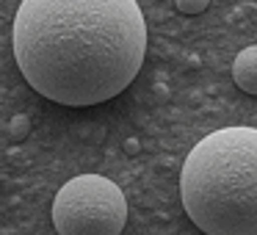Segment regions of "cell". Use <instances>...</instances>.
<instances>
[{"label":"cell","instance_id":"obj_1","mask_svg":"<svg viewBox=\"0 0 257 235\" xmlns=\"http://www.w3.org/2000/svg\"><path fill=\"white\" fill-rule=\"evenodd\" d=\"M147 23L136 0H23L14 58L42 97L69 108L108 102L141 72Z\"/></svg>","mask_w":257,"mask_h":235},{"label":"cell","instance_id":"obj_2","mask_svg":"<svg viewBox=\"0 0 257 235\" xmlns=\"http://www.w3.org/2000/svg\"><path fill=\"white\" fill-rule=\"evenodd\" d=\"M180 199L205 235H257V128L205 136L180 169Z\"/></svg>","mask_w":257,"mask_h":235},{"label":"cell","instance_id":"obj_3","mask_svg":"<svg viewBox=\"0 0 257 235\" xmlns=\"http://www.w3.org/2000/svg\"><path fill=\"white\" fill-rule=\"evenodd\" d=\"M127 199L113 180L78 174L53 199V227L58 235H122Z\"/></svg>","mask_w":257,"mask_h":235},{"label":"cell","instance_id":"obj_4","mask_svg":"<svg viewBox=\"0 0 257 235\" xmlns=\"http://www.w3.org/2000/svg\"><path fill=\"white\" fill-rule=\"evenodd\" d=\"M232 80L240 91L257 97V45L243 47L232 61Z\"/></svg>","mask_w":257,"mask_h":235},{"label":"cell","instance_id":"obj_5","mask_svg":"<svg viewBox=\"0 0 257 235\" xmlns=\"http://www.w3.org/2000/svg\"><path fill=\"white\" fill-rule=\"evenodd\" d=\"M9 136H12L14 141H23L31 136V119L25 116V113H17V116H12V122H9Z\"/></svg>","mask_w":257,"mask_h":235},{"label":"cell","instance_id":"obj_6","mask_svg":"<svg viewBox=\"0 0 257 235\" xmlns=\"http://www.w3.org/2000/svg\"><path fill=\"white\" fill-rule=\"evenodd\" d=\"M174 6H177V12L183 14H202L207 6H210V0H174Z\"/></svg>","mask_w":257,"mask_h":235},{"label":"cell","instance_id":"obj_7","mask_svg":"<svg viewBox=\"0 0 257 235\" xmlns=\"http://www.w3.org/2000/svg\"><path fill=\"white\" fill-rule=\"evenodd\" d=\"M139 150H141V141L139 139H127V141H124V152H127V155H136Z\"/></svg>","mask_w":257,"mask_h":235}]
</instances>
